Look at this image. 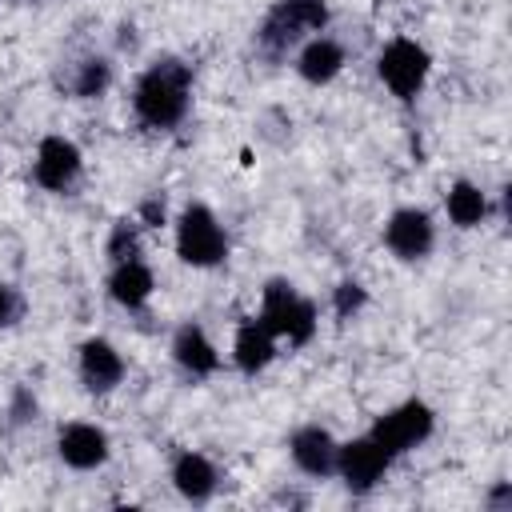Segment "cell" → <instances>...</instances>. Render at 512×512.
Segmentation results:
<instances>
[{
    "label": "cell",
    "instance_id": "cell-1",
    "mask_svg": "<svg viewBox=\"0 0 512 512\" xmlns=\"http://www.w3.org/2000/svg\"><path fill=\"white\" fill-rule=\"evenodd\" d=\"M188 104H192V68L180 56H156L132 88V108L140 124L160 132L176 128L188 116Z\"/></svg>",
    "mask_w": 512,
    "mask_h": 512
},
{
    "label": "cell",
    "instance_id": "cell-2",
    "mask_svg": "<svg viewBox=\"0 0 512 512\" xmlns=\"http://www.w3.org/2000/svg\"><path fill=\"white\" fill-rule=\"evenodd\" d=\"M324 24H328L324 0H276L256 28V44L268 56H284L292 44H300L308 32H320Z\"/></svg>",
    "mask_w": 512,
    "mask_h": 512
},
{
    "label": "cell",
    "instance_id": "cell-3",
    "mask_svg": "<svg viewBox=\"0 0 512 512\" xmlns=\"http://www.w3.org/2000/svg\"><path fill=\"white\" fill-rule=\"evenodd\" d=\"M272 336H284L288 344H308L316 332V308L304 300L288 280H268L260 296V316H256Z\"/></svg>",
    "mask_w": 512,
    "mask_h": 512
},
{
    "label": "cell",
    "instance_id": "cell-4",
    "mask_svg": "<svg viewBox=\"0 0 512 512\" xmlns=\"http://www.w3.org/2000/svg\"><path fill=\"white\" fill-rule=\"evenodd\" d=\"M176 256L192 268H216L228 256L224 224L204 204H188L176 220Z\"/></svg>",
    "mask_w": 512,
    "mask_h": 512
},
{
    "label": "cell",
    "instance_id": "cell-5",
    "mask_svg": "<svg viewBox=\"0 0 512 512\" xmlns=\"http://www.w3.org/2000/svg\"><path fill=\"white\" fill-rule=\"evenodd\" d=\"M432 428H436V416H432V408L424 404V400H404V404H396L392 412H384L376 424H372V440L396 460V456H404V452H412V448H420L428 436H432Z\"/></svg>",
    "mask_w": 512,
    "mask_h": 512
},
{
    "label": "cell",
    "instance_id": "cell-6",
    "mask_svg": "<svg viewBox=\"0 0 512 512\" xmlns=\"http://www.w3.org/2000/svg\"><path fill=\"white\" fill-rule=\"evenodd\" d=\"M428 68H432V56H428L416 40H408V36H396L392 44H384V52H380V60H376L380 80H384L388 92L400 96V100H412V96L424 88Z\"/></svg>",
    "mask_w": 512,
    "mask_h": 512
},
{
    "label": "cell",
    "instance_id": "cell-7",
    "mask_svg": "<svg viewBox=\"0 0 512 512\" xmlns=\"http://www.w3.org/2000/svg\"><path fill=\"white\" fill-rule=\"evenodd\" d=\"M392 468V456L372 440V436H360V440H348V444H336V476L344 480L348 492L364 496L372 492L384 472Z\"/></svg>",
    "mask_w": 512,
    "mask_h": 512
},
{
    "label": "cell",
    "instance_id": "cell-8",
    "mask_svg": "<svg viewBox=\"0 0 512 512\" xmlns=\"http://www.w3.org/2000/svg\"><path fill=\"white\" fill-rule=\"evenodd\" d=\"M384 244L392 256L400 260H420L432 252L436 244V228H432V216L424 208H396L384 224Z\"/></svg>",
    "mask_w": 512,
    "mask_h": 512
},
{
    "label": "cell",
    "instance_id": "cell-9",
    "mask_svg": "<svg viewBox=\"0 0 512 512\" xmlns=\"http://www.w3.org/2000/svg\"><path fill=\"white\" fill-rule=\"evenodd\" d=\"M80 148L72 144V140H64V136H44L40 140V148H36V164H32V172H36V184L40 188H48V192H68L72 184H76V176H80Z\"/></svg>",
    "mask_w": 512,
    "mask_h": 512
},
{
    "label": "cell",
    "instance_id": "cell-10",
    "mask_svg": "<svg viewBox=\"0 0 512 512\" xmlns=\"http://www.w3.org/2000/svg\"><path fill=\"white\" fill-rule=\"evenodd\" d=\"M56 452H60V460L68 468L92 472V468H100L108 460V432L96 428V424H84V420L64 424L60 436H56Z\"/></svg>",
    "mask_w": 512,
    "mask_h": 512
},
{
    "label": "cell",
    "instance_id": "cell-11",
    "mask_svg": "<svg viewBox=\"0 0 512 512\" xmlns=\"http://www.w3.org/2000/svg\"><path fill=\"white\" fill-rule=\"evenodd\" d=\"M288 452H292V464L304 472V476H332L336 472V440L328 436V428L320 424H304L288 436Z\"/></svg>",
    "mask_w": 512,
    "mask_h": 512
},
{
    "label": "cell",
    "instance_id": "cell-12",
    "mask_svg": "<svg viewBox=\"0 0 512 512\" xmlns=\"http://www.w3.org/2000/svg\"><path fill=\"white\" fill-rule=\"evenodd\" d=\"M80 380L88 392H112L124 380V356L104 336L84 340L80 344Z\"/></svg>",
    "mask_w": 512,
    "mask_h": 512
},
{
    "label": "cell",
    "instance_id": "cell-13",
    "mask_svg": "<svg viewBox=\"0 0 512 512\" xmlns=\"http://www.w3.org/2000/svg\"><path fill=\"white\" fill-rule=\"evenodd\" d=\"M216 484H220V472H216V464H212L204 452H180V456L172 460V488H176L188 504L212 500Z\"/></svg>",
    "mask_w": 512,
    "mask_h": 512
},
{
    "label": "cell",
    "instance_id": "cell-14",
    "mask_svg": "<svg viewBox=\"0 0 512 512\" xmlns=\"http://www.w3.org/2000/svg\"><path fill=\"white\" fill-rule=\"evenodd\" d=\"M172 360L188 372V376H212L220 368V352L216 344L204 336L200 324H180L172 336Z\"/></svg>",
    "mask_w": 512,
    "mask_h": 512
},
{
    "label": "cell",
    "instance_id": "cell-15",
    "mask_svg": "<svg viewBox=\"0 0 512 512\" xmlns=\"http://www.w3.org/2000/svg\"><path fill=\"white\" fill-rule=\"evenodd\" d=\"M272 356H276V336H272L260 320H244V324L236 328V344H232L236 368H240L244 376H256V372H264V368L272 364Z\"/></svg>",
    "mask_w": 512,
    "mask_h": 512
},
{
    "label": "cell",
    "instance_id": "cell-16",
    "mask_svg": "<svg viewBox=\"0 0 512 512\" xmlns=\"http://www.w3.org/2000/svg\"><path fill=\"white\" fill-rule=\"evenodd\" d=\"M340 68H344V48L328 36H312L296 56V72L308 84H328V80L340 76Z\"/></svg>",
    "mask_w": 512,
    "mask_h": 512
},
{
    "label": "cell",
    "instance_id": "cell-17",
    "mask_svg": "<svg viewBox=\"0 0 512 512\" xmlns=\"http://www.w3.org/2000/svg\"><path fill=\"white\" fill-rule=\"evenodd\" d=\"M152 288H156V280H152L148 264H140V260H120L112 268V276H108V292L124 308H144L148 296H152Z\"/></svg>",
    "mask_w": 512,
    "mask_h": 512
},
{
    "label": "cell",
    "instance_id": "cell-18",
    "mask_svg": "<svg viewBox=\"0 0 512 512\" xmlns=\"http://www.w3.org/2000/svg\"><path fill=\"white\" fill-rule=\"evenodd\" d=\"M444 208H448V220H452L456 228H476V224L484 220V212H488V200H484V192H480L472 180H456V184L448 188Z\"/></svg>",
    "mask_w": 512,
    "mask_h": 512
},
{
    "label": "cell",
    "instance_id": "cell-19",
    "mask_svg": "<svg viewBox=\"0 0 512 512\" xmlns=\"http://www.w3.org/2000/svg\"><path fill=\"white\" fill-rule=\"evenodd\" d=\"M108 84H112V68H108V60H100V56H88V60L76 68L72 92H76L80 100H92V96H100Z\"/></svg>",
    "mask_w": 512,
    "mask_h": 512
},
{
    "label": "cell",
    "instance_id": "cell-20",
    "mask_svg": "<svg viewBox=\"0 0 512 512\" xmlns=\"http://www.w3.org/2000/svg\"><path fill=\"white\" fill-rule=\"evenodd\" d=\"M108 256H112V264L136 260V224L132 220H116V228L108 236Z\"/></svg>",
    "mask_w": 512,
    "mask_h": 512
},
{
    "label": "cell",
    "instance_id": "cell-21",
    "mask_svg": "<svg viewBox=\"0 0 512 512\" xmlns=\"http://www.w3.org/2000/svg\"><path fill=\"white\" fill-rule=\"evenodd\" d=\"M364 300H368V296H364V288H360L356 280H344V284L336 288V296H332V308H336V316H340V320H352V316L364 308Z\"/></svg>",
    "mask_w": 512,
    "mask_h": 512
},
{
    "label": "cell",
    "instance_id": "cell-22",
    "mask_svg": "<svg viewBox=\"0 0 512 512\" xmlns=\"http://www.w3.org/2000/svg\"><path fill=\"white\" fill-rule=\"evenodd\" d=\"M32 416H36V396H32L28 388H16V396H12V420L24 424V420H32Z\"/></svg>",
    "mask_w": 512,
    "mask_h": 512
},
{
    "label": "cell",
    "instance_id": "cell-23",
    "mask_svg": "<svg viewBox=\"0 0 512 512\" xmlns=\"http://www.w3.org/2000/svg\"><path fill=\"white\" fill-rule=\"evenodd\" d=\"M16 316H20V296L8 284H0V324H12Z\"/></svg>",
    "mask_w": 512,
    "mask_h": 512
},
{
    "label": "cell",
    "instance_id": "cell-24",
    "mask_svg": "<svg viewBox=\"0 0 512 512\" xmlns=\"http://www.w3.org/2000/svg\"><path fill=\"white\" fill-rule=\"evenodd\" d=\"M140 216H144V228H160L164 224V204L160 200H144L140 204Z\"/></svg>",
    "mask_w": 512,
    "mask_h": 512
},
{
    "label": "cell",
    "instance_id": "cell-25",
    "mask_svg": "<svg viewBox=\"0 0 512 512\" xmlns=\"http://www.w3.org/2000/svg\"><path fill=\"white\" fill-rule=\"evenodd\" d=\"M488 508H512V484H496L488 492Z\"/></svg>",
    "mask_w": 512,
    "mask_h": 512
}]
</instances>
